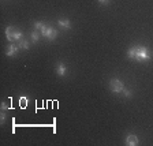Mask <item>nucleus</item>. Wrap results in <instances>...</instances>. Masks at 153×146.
<instances>
[{
	"label": "nucleus",
	"mask_w": 153,
	"mask_h": 146,
	"mask_svg": "<svg viewBox=\"0 0 153 146\" xmlns=\"http://www.w3.org/2000/svg\"><path fill=\"white\" fill-rule=\"evenodd\" d=\"M127 57L137 62H148L152 57V55L149 53L146 47H134L127 51Z\"/></svg>",
	"instance_id": "obj_1"
},
{
	"label": "nucleus",
	"mask_w": 153,
	"mask_h": 146,
	"mask_svg": "<svg viewBox=\"0 0 153 146\" xmlns=\"http://www.w3.org/2000/svg\"><path fill=\"white\" fill-rule=\"evenodd\" d=\"M34 30H38V32L41 33L47 40H49V41H53L57 37V32L52 26H47L42 22H40V21H36L34 22Z\"/></svg>",
	"instance_id": "obj_2"
},
{
	"label": "nucleus",
	"mask_w": 153,
	"mask_h": 146,
	"mask_svg": "<svg viewBox=\"0 0 153 146\" xmlns=\"http://www.w3.org/2000/svg\"><path fill=\"white\" fill-rule=\"evenodd\" d=\"M23 33L16 27H13V26H8L6 29V37L10 42H19L22 40Z\"/></svg>",
	"instance_id": "obj_3"
},
{
	"label": "nucleus",
	"mask_w": 153,
	"mask_h": 146,
	"mask_svg": "<svg viewBox=\"0 0 153 146\" xmlns=\"http://www.w3.org/2000/svg\"><path fill=\"white\" fill-rule=\"evenodd\" d=\"M109 89L114 93H123L124 90V83L119 79H111L109 81Z\"/></svg>",
	"instance_id": "obj_4"
},
{
	"label": "nucleus",
	"mask_w": 153,
	"mask_h": 146,
	"mask_svg": "<svg viewBox=\"0 0 153 146\" xmlns=\"http://www.w3.org/2000/svg\"><path fill=\"white\" fill-rule=\"evenodd\" d=\"M55 71H56V74L59 76H64V75H66V73H67V66L63 63V62H59V63L56 64Z\"/></svg>",
	"instance_id": "obj_5"
},
{
	"label": "nucleus",
	"mask_w": 153,
	"mask_h": 146,
	"mask_svg": "<svg viewBox=\"0 0 153 146\" xmlns=\"http://www.w3.org/2000/svg\"><path fill=\"white\" fill-rule=\"evenodd\" d=\"M19 49H21V48H19L18 45H14L13 42H11V44L8 45V49H7V53H6V55H7V56H8V57H11V56H15V55L19 52Z\"/></svg>",
	"instance_id": "obj_6"
},
{
	"label": "nucleus",
	"mask_w": 153,
	"mask_h": 146,
	"mask_svg": "<svg viewBox=\"0 0 153 146\" xmlns=\"http://www.w3.org/2000/svg\"><path fill=\"white\" fill-rule=\"evenodd\" d=\"M138 143H140V141H138L137 135H134V134L127 135V138H126V145H128V146H137Z\"/></svg>",
	"instance_id": "obj_7"
},
{
	"label": "nucleus",
	"mask_w": 153,
	"mask_h": 146,
	"mask_svg": "<svg viewBox=\"0 0 153 146\" xmlns=\"http://www.w3.org/2000/svg\"><path fill=\"white\" fill-rule=\"evenodd\" d=\"M57 25L60 26L62 29H64V30H68V29L71 27V23L68 19H59V21H57Z\"/></svg>",
	"instance_id": "obj_8"
},
{
	"label": "nucleus",
	"mask_w": 153,
	"mask_h": 146,
	"mask_svg": "<svg viewBox=\"0 0 153 146\" xmlns=\"http://www.w3.org/2000/svg\"><path fill=\"white\" fill-rule=\"evenodd\" d=\"M21 49H29V41L27 40H25V38H22L21 41H19V45H18Z\"/></svg>",
	"instance_id": "obj_9"
},
{
	"label": "nucleus",
	"mask_w": 153,
	"mask_h": 146,
	"mask_svg": "<svg viewBox=\"0 0 153 146\" xmlns=\"http://www.w3.org/2000/svg\"><path fill=\"white\" fill-rule=\"evenodd\" d=\"M38 40H40V34H38L37 30H34V32L32 33V41L33 42H38Z\"/></svg>",
	"instance_id": "obj_10"
},
{
	"label": "nucleus",
	"mask_w": 153,
	"mask_h": 146,
	"mask_svg": "<svg viewBox=\"0 0 153 146\" xmlns=\"http://www.w3.org/2000/svg\"><path fill=\"white\" fill-rule=\"evenodd\" d=\"M19 105H21V108H25L26 105H27V100L25 97H21V101H19Z\"/></svg>",
	"instance_id": "obj_11"
},
{
	"label": "nucleus",
	"mask_w": 153,
	"mask_h": 146,
	"mask_svg": "<svg viewBox=\"0 0 153 146\" xmlns=\"http://www.w3.org/2000/svg\"><path fill=\"white\" fill-rule=\"evenodd\" d=\"M123 94H124V97H126V99H130V97H131V92H130V90H127V89L123 90Z\"/></svg>",
	"instance_id": "obj_12"
},
{
	"label": "nucleus",
	"mask_w": 153,
	"mask_h": 146,
	"mask_svg": "<svg viewBox=\"0 0 153 146\" xmlns=\"http://www.w3.org/2000/svg\"><path fill=\"white\" fill-rule=\"evenodd\" d=\"M6 118H7V115H6V112H1V115H0V119H1V124L4 123V122H6Z\"/></svg>",
	"instance_id": "obj_13"
},
{
	"label": "nucleus",
	"mask_w": 153,
	"mask_h": 146,
	"mask_svg": "<svg viewBox=\"0 0 153 146\" xmlns=\"http://www.w3.org/2000/svg\"><path fill=\"white\" fill-rule=\"evenodd\" d=\"M100 4H104V6H107V4L111 3V0H97Z\"/></svg>",
	"instance_id": "obj_14"
}]
</instances>
